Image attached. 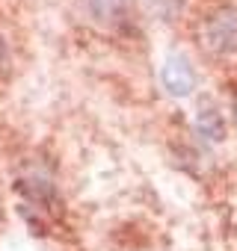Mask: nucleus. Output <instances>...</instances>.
<instances>
[{
    "instance_id": "1",
    "label": "nucleus",
    "mask_w": 237,
    "mask_h": 251,
    "mask_svg": "<svg viewBox=\"0 0 237 251\" xmlns=\"http://www.w3.org/2000/svg\"><path fill=\"white\" fill-rule=\"evenodd\" d=\"M202 45L213 56L237 53V6H219L202 24Z\"/></svg>"
},
{
    "instance_id": "2",
    "label": "nucleus",
    "mask_w": 237,
    "mask_h": 251,
    "mask_svg": "<svg viewBox=\"0 0 237 251\" xmlns=\"http://www.w3.org/2000/svg\"><path fill=\"white\" fill-rule=\"evenodd\" d=\"M160 83L172 98H187L196 89V71L184 53H169L160 65Z\"/></svg>"
},
{
    "instance_id": "3",
    "label": "nucleus",
    "mask_w": 237,
    "mask_h": 251,
    "mask_svg": "<svg viewBox=\"0 0 237 251\" xmlns=\"http://www.w3.org/2000/svg\"><path fill=\"white\" fill-rule=\"evenodd\" d=\"M196 130L210 139V142H222L225 139V121H222V109L213 98L202 95L196 103Z\"/></svg>"
},
{
    "instance_id": "4",
    "label": "nucleus",
    "mask_w": 237,
    "mask_h": 251,
    "mask_svg": "<svg viewBox=\"0 0 237 251\" xmlns=\"http://www.w3.org/2000/svg\"><path fill=\"white\" fill-rule=\"evenodd\" d=\"M89 6H92V15L95 18H104V21H113L122 15L125 9V0H89Z\"/></svg>"
},
{
    "instance_id": "5",
    "label": "nucleus",
    "mask_w": 237,
    "mask_h": 251,
    "mask_svg": "<svg viewBox=\"0 0 237 251\" xmlns=\"http://www.w3.org/2000/svg\"><path fill=\"white\" fill-rule=\"evenodd\" d=\"M6 62H9V48H6V39L0 36V71L6 68Z\"/></svg>"
},
{
    "instance_id": "6",
    "label": "nucleus",
    "mask_w": 237,
    "mask_h": 251,
    "mask_svg": "<svg viewBox=\"0 0 237 251\" xmlns=\"http://www.w3.org/2000/svg\"><path fill=\"white\" fill-rule=\"evenodd\" d=\"M231 115H234V124H237V98H234V103H231Z\"/></svg>"
}]
</instances>
